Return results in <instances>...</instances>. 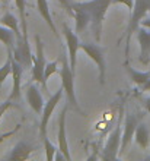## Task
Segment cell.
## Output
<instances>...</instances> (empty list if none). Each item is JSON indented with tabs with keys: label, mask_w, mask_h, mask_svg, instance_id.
<instances>
[{
	"label": "cell",
	"mask_w": 150,
	"mask_h": 161,
	"mask_svg": "<svg viewBox=\"0 0 150 161\" xmlns=\"http://www.w3.org/2000/svg\"><path fill=\"white\" fill-rule=\"evenodd\" d=\"M143 104H144V108H146V110L150 113V97L144 98V101H143Z\"/></svg>",
	"instance_id": "83f0119b"
},
{
	"label": "cell",
	"mask_w": 150,
	"mask_h": 161,
	"mask_svg": "<svg viewBox=\"0 0 150 161\" xmlns=\"http://www.w3.org/2000/svg\"><path fill=\"white\" fill-rule=\"evenodd\" d=\"M55 2H59L63 8H66L67 10L71 13V2H73V0H55Z\"/></svg>",
	"instance_id": "484cf974"
},
{
	"label": "cell",
	"mask_w": 150,
	"mask_h": 161,
	"mask_svg": "<svg viewBox=\"0 0 150 161\" xmlns=\"http://www.w3.org/2000/svg\"><path fill=\"white\" fill-rule=\"evenodd\" d=\"M125 70L128 73L130 79L133 80L136 85H138V86H142L143 84H146L147 80L150 79V70H147V72H140V70H136V69H133L131 66H128V64H125Z\"/></svg>",
	"instance_id": "d6986e66"
},
{
	"label": "cell",
	"mask_w": 150,
	"mask_h": 161,
	"mask_svg": "<svg viewBox=\"0 0 150 161\" xmlns=\"http://www.w3.org/2000/svg\"><path fill=\"white\" fill-rule=\"evenodd\" d=\"M8 53L12 56V79H13V85H12V92L9 95V100H21V88H22V73H23V69L25 66L18 62L12 54V50H8Z\"/></svg>",
	"instance_id": "30bf717a"
},
{
	"label": "cell",
	"mask_w": 150,
	"mask_h": 161,
	"mask_svg": "<svg viewBox=\"0 0 150 161\" xmlns=\"http://www.w3.org/2000/svg\"><path fill=\"white\" fill-rule=\"evenodd\" d=\"M114 0H86V2H76L80 8L88 10L91 13L92 22H91V32L92 37L99 42L102 38V25L106 15L108 8L112 4Z\"/></svg>",
	"instance_id": "6da1fadb"
},
{
	"label": "cell",
	"mask_w": 150,
	"mask_h": 161,
	"mask_svg": "<svg viewBox=\"0 0 150 161\" xmlns=\"http://www.w3.org/2000/svg\"><path fill=\"white\" fill-rule=\"evenodd\" d=\"M26 100H28L29 107L37 113V114L42 113L44 106H45V101H44V97H42L39 88H38L35 84L28 85V88H26Z\"/></svg>",
	"instance_id": "5bb4252c"
},
{
	"label": "cell",
	"mask_w": 150,
	"mask_h": 161,
	"mask_svg": "<svg viewBox=\"0 0 150 161\" xmlns=\"http://www.w3.org/2000/svg\"><path fill=\"white\" fill-rule=\"evenodd\" d=\"M63 34L66 37L67 42V54H69V62L70 68L76 72V63H77V51L80 50V40L76 31H73L67 24H63Z\"/></svg>",
	"instance_id": "52a82bcc"
},
{
	"label": "cell",
	"mask_w": 150,
	"mask_h": 161,
	"mask_svg": "<svg viewBox=\"0 0 150 161\" xmlns=\"http://www.w3.org/2000/svg\"><path fill=\"white\" fill-rule=\"evenodd\" d=\"M0 22H2V25L8 26L10 30L15 32L16 35V41L23 38V35H22V26H21V19H16V18L13 16L10 12H6L3 16L0 18Z\"/></svg>",
	"instance_id": "2e32d148"
},
{
	"label": "cell",
	"mask_w": 150,
	"mask_h": 161,
	"mask_svg": "<svg viewBox=\"0 0 150 161\" xmlns=\"http://www.w3.org/2000/svg\"><path fill=\"white\" fill-rule=\"evenodd\" d=\"M57 70H59V59L47 63L45 70H44V86H42L44 89H47V80H48V78H50L51 75H54Z\"/></svg>",
	"instance_id": "603a6c76"
},
{
	"label": "cell",
	"mask_w": 150,
	"mask_h": 161,
	"mask_svg": "<svg viewBox=\"0 0 150 161\" xmlns=\"http://www.w3.org/2000/svg\"><path fill=\"white\" fill-rule=\"evenodd\" d=\"M9 75H12V56L8 53V60L4 62L3 66H0V89L4 80L9 78Z\"/></svg>",
	"instance_id": "7402d4cb"
},
{
	"label": "cell",
	"mask_w": 150,
	"mask_h": 161,
	"mask_svg": "<svg viewBox=\"0 0 150 161\" xmlns=\"http://www.w3.org/2000/svg\"><path fill=\"white\" fill-rule=\"evenodd\" d=\"M112 3L125 4V6L130 9V13H131V12H133V9H134V4H136V0H114Z\"/></svg>",
	"instance_id": "d4e9b609"
},
{
	"label": "cell",
	"mask_w": 150,
	"mask_h": 161,
	"mask_svg": "<svg viewBox=\"0 0 150 161\" xmlns=\"http://www.w3.org/2000/svg\"><path fill=\"white\" fill-rule=\"evenodd\" d=\"M34 151H35V148L29 142L21 141L10 149V153L8 154V160H28Z\"/></svg>",
	"instance_id": "9a60e30c"
},
{
	"label": "cell",
	"mask_w": 150,
	"mask_h": 161,
	"mask_svg": "<svg viewBox=\"0 0 150 161\" xmlns=\"http://www.w3.org/2000/svg\"><path fill=\"white\" fill-rule=\"evenodd\" d=\"M147 160H150V155H149V157H147Z\"/></svg>",
	"instance_id": "f546056e"
},
{
	"label": "cell",
	"mask_w": 150,
	"mask_h": 161,
	"mask_svg": "<svg viewBox=\"0 0 150 161\" xmlns=\"http://www.w3.org/2000/svg\"><path fill=\"white\" fill-rule=\"evenodd\" d=\"M75 70L70 68L69 62V54L63 53L61 54V69H60V79H61V86L64 89V94L67 97V103L73 106L80 114H83V111L80 110L77 98H76V89H75Z\"/></svg>",
	"instance_id": "3957f363"
},
{
	"label": "cell",
	"mask_w": 150,
	"mask_h": 161,
	"mask_svg": "<svg viewBox=\"0 0 150 161\" xmlns=\"http://www.w3.org/2000/svg\"><path fill=\"white\" fill-rule=\"evenodd\" d=\"M150 13V0H136L133 12L130 13V21L128 25L125 28L124 35H121L118 38V44L120 41L125 37V59L128 60V53H130V42H131V35L138 30V26L142 24V21Z\"/></svg>",
	"instance_id": "7a4b0ae2"
},
{
	"label": "cell",
	"mask_w": 150,
	"mask_h": 161,
	"mask_svg": "<svg viewBox=\"0 0 150 161\" xmlns=\"http://www.w3.org/2000/svg\"><path fill=\"white\" fill-rule=\"evenodd\" d=\"M63 92H64V89H63V86H60L59 91H55V92L50 97V100L45 103V106H44V110H42V113H41L42 114L41 123H39V135H41V138L47 136V125L50 122V117H51V114L54 113L57 104L61 101Z\"/></svg>",
	"instance_id": "9c48e42d"
},
{
	"label": "cell",
	"mask_w": 150,
	"mask_h": 161,
	"mask_svg": "<svg viewBox=\"0 0 150 161\" xmlns=\"http://www.w3.org/2000/svg\"><path fill=\"white\" fill-rule=\"evenodd\" d=\"M35 44H37V53L32 54V68H31L32 69V79L44 86V70H45L48 62L44 56V44H42L39 35L35 37Z\"/></svg>",
	"instance_id": "5b68a950"
},
{
	"label": "cell",
	"mask_w": 150,
	"mask_h": 161,
	"mask_svg": "<svg viewBox=\"0 0 150 161\" xmlns=\"http://www.w3.org/2000/svg\"><path fill=\"white\" fill-rule=\"evenodd\" d=\"M71 13L75 15V19H76V30L75 31L77 34H82V32H85L88 28H91V22H92L91 13H89L88 10H85L83 8H80L75 0L71 2Z\"/></svg>",
	"instance_id": "4fadbf2b"
},
{
	"label": "cell",
	"mask_w": 150,
	"mask_h": 161,
	"mask_svg": "<svg viewBox=\"0 0 150 161\" xmlns=\"http://www.w3.org/2000/svg\"><path fill=\"white\" fill-rule=\"evenodd\" d=\"M16 4L18 10H19V19H21V26H22V35L23 38H28V25H26V0H13Z\"/></svg>",
	"instance_id": "44dd1931"
},
{
	"label": "cell",
	"mask_w": 150,
	"mask_h": 161,
	"mask_svg": "<svg viewBox=\"0 0 150 161\" xmlns=\"http://www.w3.org/2000/svg\"><path fill=\"white\" fill-rule=\"evenodd\" d=\"M80 50L83 51L89 59L96 64L98 72H99V82L105 84L106 78V60H105V48L96 42H80Z\"/></svg>",
	"instance_id": "277c9868"
},
{
	"label": "cell",
	"mask_w": 150,
	"mask_h": 161,
	"mask_svg": "<svg viewBox=\"0 0 150 161\" xmlns=\"http://www.w3.org/2000/svg\"><path fill=\"white\" fill-rule=\"evenodd\" d=\"M0 104H2V103H0Z\"/></svg>",
	"instance_id": "4dcf8cb0"
},
{
	"label": "cell",
	"mask_w": 150,
	"mask_h": 161,
	"mask_svg": "<svg viewBox=\"0 0 150 161\" xmlns=\"http://www.w3.org/2000/svg\"><path fill=\"white\" fill-rule=\"evenodd\" d=\"M15 40H16V35L10 28L4 25H0V41L3 42L8 50H13L15 47Z\"/></svg>",
	"instance_id": "ffe728a7"
},
{
	"label": "cell",
	"mask_w": 150,
	"mask_h": 161,
	"mask_svg": "<svg viewBox=\"0 0 150 161\" xmlns=\"http://www.w3.org/2000/svg\"><path fill=\"white\" fill-rule=\"evenodd\" d=\"M121 138H122V127L118 123L114 127V130L109 133L108 141L105 144L104 149H102V160H117L120 155V148H121Z\"/></svg>",
	"instance_id": "8992f818"
},
{
	"label": "cell",
	"mask_w": 150,
	"mask_h": 161,
	"mask_svg": "<svg viewBox=\"0 0 150 161\" xmlns=\"http://www.w3.org/2000/svg\"><path fill=\"white\" fill-rule=\"evenodd\" d=\"M37 9L39 15L42 16V19L47 22V25L50 26V30L54 32V35L57 38H60L59 32H57V28H55L54 22H53V18H51V13H50V8H48V2L47 0H37Z\"/></svg>",
	"instance_id": "e0dca14e"
},
{
	"label": "cell",
	"mask_w": 150,
	"mask_h": 161,
	"mask_svg": "<svg viewBox=\"0 0 150 161\" xmlns=\"http://www.w3.org/2000/svg\"><path fill=\"white\" fill-rule=\"evenodd\" d=\"M69 103L64 104L59 114V136H57V142H59V151L64 154L66 161H70V153H69V144H67V133H66V117H67V110H69Z\"/></svg>",
	"instance_id": "8fae6325"
},
{
	"label": "cell",
	"mask_w": 150,
	"mask_h": 161,
	"mask_svg": "<svg viewBox=\"0 0 150 161\" xmlns=\"http://www.w3.org/2000/svg\"><path fill=\"white\" fill-rule=\"evenodd\" d=\"M140 88H142V91H143V92H147V91H150V79L147 80L146 84H143L142 86H140Z\"/></svg>",
	"instance_id": "4316f807"
},
{
	"label": "cell",
	"mask_w": 150,
	"mask_h": 161,
	"mask_svg": "<svg viewBox=\"0 0 150 161\" xmlns=\"http://www.w3.org/2000/svg\"><path fill=\"white\" fill-rule=\"evenodd\" d=\"M137 40L140 44V56H138V62L143 66H147L150 63V30L144 26H138Z\"/></svg>",
	"instance_id": "7c38bea8"
},
{
	"label": "cell",
	"mask_w": 150,
	"mask_h": 161,
	"mask_svg": "<svg viewBox=\"0 0 150 161\" xmlns=\"http://www.w3.org/2000/svg\"><path fill=\"white\" fill-rule=\"evenodd\" d=\"M42 142H44V148H45V158L48 161H53L55 158V153L59 151V149L55 148V145L51 142L47 136L42 138Z\"/></svg>",
	"instance_id": "cb8c5ba5"
},
{
	"label": "cell",
	"mask_w": 150,
	"mask_h": 161,
	"mask_svg": "<svg viewBox=\"0 0 150 161\" xmlns=\"http://www.w3.org/2000/svg\"><path fill=\"white\" fill-rule=\"evenodd\" d=\"M134 141H136V144H137L140 148H143V149H146L147 147H149L150 132H149L147 125L144 122L138 123L137 129H136V133H134Z\"/></svg>",
	"instance_id": "ac0fdd59"
},
{
	"label": "cell",
	"mask_w": 150,
	"mask_h": 161,
	"mask_svg": "<svg viewBox=\"0 0 150 161\" xmlns=\"http://www.w3.org/2000/svg\"><path fill=\"white\" fill-rule=\"evenodd\" d=\"M140 119L136 113H131L128 111L125 114V120H124V126H122V138H121V148H120V155L125 153L127 147L130 145L131 139H134V133H136V129H137Z\"/></svg>",
	"instance_id": "ba28073f"
},
{
	"label": "cell",
	"mask_w": 150,
	"mask_h": 161,
	"mask_svg": "<svg viewBox=\"0 0 150 161\" xmlns=\"http://www.w3.org/2000/svg\"><path fill=\"white\" fill-rule=\"evenodd\" d=\"M9 0H0V3H3V4H8Z\"/></svg>",
	"instance_id": "f1b7e54d"
}]
</instances>
